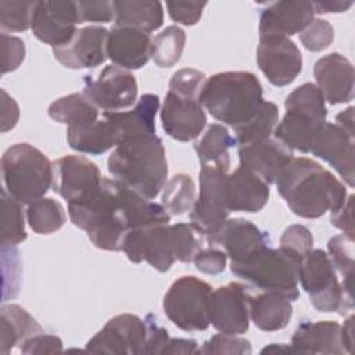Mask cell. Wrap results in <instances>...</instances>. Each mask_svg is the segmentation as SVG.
I'll return each mask as SVG.
<instances>
[{
	"label": "cell",
	"instance_id": "cell-28",
	"mask_svg": "<svg viewBox=\"0 0 355 355\" xmlns=\"http://www.w3.org/2000/svg\"><path fill=\"white\" fill-rule=\"evenodd\" d=\"M293 315L291 300L280 293H252L250 298V319L262 331L284 329Z\"/></svg>",
	"mask_w": 355,
	"mask_h": 355
},
{
	"label": "cell",
	"instance_id": "cell-5",
	"mask_svg": "<svg viewBox=\"0 0 355 355\" xmlns=\"http://www.w3.org/2000/svg\"><path fill=\"white\" fill-rule=\"evenodd\" d=\"M302 258L279 247L266 245L250 257L230 262V270L258 291H273L298 300V277Z\"/></svg>",
	"mask_w": 355,
	"mask_h": 355
},
{
	"label": "cell",
	"instance_id": "cell-8",
	"mask_svg": "<svg viewBox=\"0 0 355 355\" xmlns=\"http://www.w3.org/2000/svg\"><path fill=\"white\" fill-rule=\"evenodd\" d=\"M298 282L319 312L344 316L354 308V295L343 288L329 255L320 248H312L302 258Z\"/></svg>",
	"mask_w": 355,
	"mask_h": 355
},
{
	"label": "cell",
	"instance_id": "cell-20",
	"mask_svg": "<svg viewBox=\"0 0 355 355\" xmlns=\"http://www.w3.org/2000/svg\"><path fill=\"white\" fill-rule=\"evenodd\" d=\"M207 243L222 248L230 258V262H237L270 245V237L252 222L243 218H233L227 219L214 236L208 237Z\"/></svg>",
	"mask_w": 355,
	"mask_h": 355
},
{
	"label": "cell",
	"instance_id": "cell-26",
	"mask_svg": "<svg viewBox=\"0 0 355 355\" xmlns=\"http://www.w3.org/2000/svg\"><path fill=\"white\" fill-rule=\"evenodd\" d=\"M151 36L130 28L114 26L108 31L107 57L123 69H140L151 57Z\"/></svg>",
	"mask_w": 355,
	"mask_h": 355
},
{
	"label": "cell",
	"instance_id": "cell-30",
	"mask_svg": "<svg viewBox=\"0 0 355 355\" xmlns=\"http://www.w3.org/2000/svg\"><path fill=\"white\" fill-rule=\"evenodd\" d=\"M112 3L115 11V26L150 33L159 29L164 22V10L159 1L116 0Z\"/></svg>",
	"mask_w": 355,
	"mask_h": 355
},
{
	"label": "cell",
	"instance_id": "cell-39",
	"mask_svg": "<svg viewBox=\"0 0 355 355\" xmlns=\"http://www.w3.org/2000/svg\"><path fill=\"white\" fill-rule=\"evenodd\" d=\"M329 258L336 272L343 277V288L352 295L354 288V240L345 234L333 236L327 243Z\"/></svg>",
	"mask_w": 355,
	"mask_h": 355
},
{
	"label": "cell",
	"instance_id": "cell-44",
	"mask_svg": "<svg viewBox=\"0 0 355 355\" xmlns=\"http://www.w3.org/2000/svg\"><path fill=\"white\" fill-rule=\"evenodd\" d=\"M207 80L204 72L194 68H183L176 71L169 80V90L183 96L200 98V93Z\"/></svg>",
	"mask_w": 355,
	"mask_h": 355
},
{
	"label": "cell",
	"instance_id": "cell-18",
	"mask_svg": "<svg viewBox=\"0 0 355 355\" xmlns=\"http://www.w3.org/2000/svg\"><path fill=\"white\" fill-rule=\"evenodd\" d=\"M108 31L100 25H89L78 29L72 39L53 49L55 60L69 69H86L101 65L105 58Z\"/></svg>",
	"mask_w": 355,
	"mask_h": 355
},
{
	"label": "cell",
	"instance_id": "cell-36",
	"mask_svg": "<svg viewBox=\"0 0 355 355\" xmlns=\"http://www.w3.org/2000/svg\"><path fill=\"white\" fill-rule=\"evenodd\" d=\"M194 201L196 184L189 175L178 173L166 180L162 189L161 205L168 211L169 215L178 216L191 211Z\"/></svg>",
	"mask_w": 355,
	"mask_h": 355
},
{
	"label": "cell",
	"instance_id": "cell-11",
	"mask_svg": "<svg viewBox=\"0 0 355 355\" xmlns=\"http://www.w3.org/2000/svg\"><path fill=\"white\" fill-rule=\"evenodd\" d=\"M229 171L218 166H201L200 194L190 212V223L205 237L214 236L229 219L225 200V180Z\"/></svg>",
	"mask_w": 355,
	"mask_h": 355
},
{
	"label": "cell",
	"instance_id": "cell-54",
	"mask_svg": "<svg viewBox=\"0 0 355 355\" xmlns=\"http://www.w3.org/2000/svg\"><path fill=\"white\" fill-rule=\"evenodd\" d=\"M162 354H200V348L193 338H169Z\"/></svg>",
	"mask_w": 355,
	"mask_h": 355
},
{
	"label": "cell",
	"instance_id": "cell-1",
	"mask_svg": "<svg viewBox=\"0 0 355 355\" xmlns=\"http://www.w3.org/2000/svg\"><path fill=\"white\" fill-rule=\"evenodd\" d=\"M68 214L94 247L105 251H121L130 229L171 222L161 204L141 197L114 178H103L89 196L68 202Z\"/></svg>",
	"mask_w": 355,
	"mask_h": 355
},
{
	"label": "cell",
	"instance_id": "cell-22",
	"mask_svg": "<svg viewBox=\"0 0 355 355\" xmlns=\"http://www.w3.org/2000/svg\"><path fill=\"white\" fill-rule=\"evenodd\" d=\"M293 157V150L275 137L239 146L240 165L254 172L268 184L276 183V179Z\"/></svg>",
	"mask_w": 355,
	"mask_h": 355
},
{
	"label": "cell",
	"instance_id": "cell-56",
	"mask_svg": "<svg viewBox=\"0 0 355 355\" xmlns=\"http://www.w3.org/2000/svg\"><path fill=\"white\" fill-rule=\"evenodd\" d=\"M354 316L351 315L345 322L344 326H341V341H343V347L345 349L347 354L352 352V344H354Z\"/></svg>",
	"mask_w": 355,
	"mask_h": 355
},
{
	"label": "cell",
	"instance_id": "cell-29",
	"mask_svg": "<svg viewBox=\"0 0 355 355\" xmlns=\"http://www.w3.org/2000/svg\"><path fill=\"white\" fill-rule=\"evenodd\" d=\"M43 333V327L22 306L10 304L0 309V352L10 354L24 341Z\"/></svg>",
	"mask_w": 355,
	"mask_h": 355
},
{
	"label": "cell",
	"instance_id": "cell-7",
	"mask_svg": "<svg viewBox=\"0 0 355 355\" xmlns=\"http://www.w3.org/2000/svg\"><path fill=\"white\" fill-rule=\"evenodd\" d=\"M1 176L6 191L18 202L31 204L49 191L53 183V162L29 143H17L1 155Z\"/></svg>",
	"mask_w": 355,
	"mask_h": 355
},
{
	"label": "cell",
	"instance_id": "cell-43",
	"mask_svg": "<svg viewBox=\"0 0 355 355\" xmlns=\"http://www.w3.org/2000/svg\"><path fill=\"white\" fill-rule=\"evenodd\" d=\"M200 354H227V355H245L251 354V344L243 337L236 334L219 333L207 340L200 348Z\"/></svg>",
	"mask_w": 355,
	"mask_h": 355
},
{
	"label": "cell",
	"instance_id": "cell-9",
	"mask_svg": "<svg viewBox=\"0 0 355 355\" xmlns=\"http://www.w3.org/2000/svg\"><path fill=\"white\" fill-rule=\"evenodd\" d=\"M211 293L212 287L207 282L196 276H180L164 295V313L180 330L204 331L209 326Z\"/></svg>",
	"mask_w": 355,
	"mask_h": 355
},
{
	"label": "cell",
	"instance_id": "cell-46",
	"mask_svg": "<svg viewBox=\"0 0 355 355\" xmlns=\"http://www.w3.org/2000/svg\"><path fill=\"white\" fill-rule=\"evenodd\" d=\"M79 24L83 22H96L107 24L114 21L115 11L114 3L108 0H89V1H76Z\"/></svg>",
	"mask_w": 355,
	"mask_h": 355
},
{
	"label": "cell",
	"instance_id": "cell-23",
	"mask_svg": "<svg viewBox=\"0 0 355 355\" xmlns=\"http://www.w3.org/2000/svg\"><path fill=\"white\" fill-rule=\"evenodd\" d=\"M311 1L286 0L266 6L259 15V36H290L302 32L313 19Z\"/></svg>",
	"mask_w": 355,
	"mask_h": 355
},
{
	"label": "cell",
	"instance_id": "cell-42",
	"mask_svg": "<svg viewBox=\"0 0 355 355\" xmlns=\"http://www.w3.org/2000/svg\"><path fill=\"white\" fill-rule=\"evenodd\" d=\"M334 39V29L329 21L322 18H313L312 22L300 32V40L302 46L309 51L326 50Z\"/></svg>",
	"mask_w": 355,
	"mask_h": 355
},
{
	"label": "cell",
	"instance_id": "cell-13",
	"mask_svg": "<svg viewBox=\"0 0 355 355\" xmlns=\"http://www.w3.org/2000/svg\"><path fill=\"white\" fill-rule=\"evenodd\" d=\"M251 286L230 282L212 290L208 301L209 324L226 334H243L250 326Z\"/></svg>",
	"mask_w": 355,
	"mask_h": 355
},
{
	"label": "cell",
	"instance_id": "cell-55",
	"mask_svg": "<svg viewBox=\"0 0 355 355\" xmlns=\"http://www.w3.org/2000/svg\"><path fill=\"white\" fill-rule=\"evenodd\" d=\"M352 6V1L343 0H322L312 1L313 11L318 14H329V12H344Z\"/></svg>",
	"mask_w": 355,
	"mask_h": 355
},
{
	"label": "cell",
	"instance_id": "cell-19",
	"mask_svg": "<svg viewBox=\"0 0 355 355\" xmlns=\"http://www.w3.org/2000/svg\"><path fill=\"white\" fill-rule=\"evenodd\" d=\"M354 132L336 122H324L318 133L311 153L326 161L349 186L354 187Z\"/></svg>",
	"mask_w": 355,
	"mask_h": 355
},
{
	"label": "cell",
	"instance_id": "cell-3",
	"mask_svg": "<svg viewBox=\"0 0 355 355\" xmlns=\"http://www.w3.org/2000/svg\"><path fill=\"white\" fill-rule=\"evenodd\" d=\"M107 165L115 180L147 200H154L166 183L165 148L155 133L123 137L110 154Z\"/></svg>",
	"mask_w": 355,
	"mask_h": 355
},
{
	"label": "cell",
	"instance_id": "cell-2",
	"mask_svg": "<svg viewBox=\"0 0 355 355\" xmlns=\"http://www.w3.org/2000/svg\"><path fill=\"white\" fill-rule=\"evenodd\" d=\"M276 187L297 216L315 219L334 212L347 200V189L316 161L293 157L276 179Z\"/></svg>",
	"mask_w": 355,
	"mask_h": 355
},
{
	"label": "cell",
	"instance_id": "cell-58",
	"mask_svg": "<svg viewBox=\"0 0 355 355\" xmlns=\"http://www.w3.org/2000/svg\"><path fill=\"white\" fill-rule=\"evenodd\" d=\"M265 352H291V347L288 345H276V344H270L269 347H265L261 354H265Z\"/></svg>",
	"mask_w": 355,
	"mask_h": 355
},
{
	"label": "cell",
	"instance_id": "cell-52",
	"mask_svg": "<svg viewBox=\"0 0 355 355\" xmlns=\"http://www.w3.org/2000/svg\"><path fill=\"white\" fill-rule=\"evenodd\" d=\"M352 211H354V196L349 194V196H347L345 202L338 209L331 212L330 222L334 227L343 230L344 232L343 234H345L347 237L354 240V215H352Z\"/></svg>",
	"mask_w": 355,
	"mask_h": 355
},
{
	"label": "cell",
	"instance_id": "cell-51",
	"mask_svg": "<svg viewBox=\"0 0 355 355\" xmlns=\"http://www.w3.org/2000/svg\"><path fill=\"white\" fill-rule=\"evenodd\" d=\"M147 323L148 329V337H147V347H146V354H162L168 340L169 334L165 327H162L157 318L153 315H147L144 319Z\"/></svg>",
	"mask_w": 355,
	"mask_h": 355
},
{
	"label": "cell",
	"instance_id": "cell-25",
	"mask_svg": "<svg viewBox=\"0 0 355 355\" xmlns=\"http://www.w3.org/2000/svg\"><path fill=\"white\" fill-rule=\"evenodd\" d=\"M122 139L123 133L121 126L108 112H103L101 119L85 125L68 126L67 129L69 147L89 155H100L116 147Z\"/></svg>",
	"mask_w": 355,
	"mask_h": 355
},
{
	"label": "cell",
	"instance_id": "cell-40",
	"mask_svg": "<svg viewBox=\"0 0 355 355\" xmlns=\"http://www.w3.org/2000/svg\"><path fill=\"white\" fill-rule=\"evenodd\" d=\"M171 234L173 243V252L176 261L191 262L196 254L205 247L207 237L191 223L171 225Z\"/></svg>",
	"mask_w": 355,
	"mask_h": 355
},
{
	"label": "cell",
	"instance_id": "cell-33",
	"mask_svg": "<svg viewBox=\"0 0 355 355\" xmlns=\"http://www.w3.org/2000/svg\"><path fill=\"white\" fill-rule=\"evenodd\" d=\"M49 116L68 126H78L98 119V108L83 94L71 93L53 101L47 110Z\"/></svg>",
	"mask_w": 355,
	"mask_h": 355
},
{
	"label": "cell",
	"instance_id": "cell-57",
	"mask_svg": "<svg viewBox=\"0 0 355 355\" xmlns=\"http://www.w3.org/2000/svg\"><path fill=\"white\" fill-rule=\"evenodd\" d=\"M334 122L348 132H354V107H348L347 110L337 114Z\"/></svg>",
	"mask_w": 355,
	"mask_h": 355
},
{
	"label": "cell",
	"instance_id": "cell-31",
	"mask_svg": "<svg viewBox=\"0 0 355 355\" xmlns=\"http://www.w3.org/2000/svg\"><path fill=\"white\" fill-rule=\"evenodd\" d=\"M237 146L236 139L229 133L227 128L220 123H211L202 137L194 143L201 166H218L229 171V150Z\"/></svg>",
	"mask_w": 355,
	"mask_h": 355
},
{
	"label": "cell",
	"instance_id": "cell-48",
	"mask_svg": "<svg viewBox=\"0 0 355 355\" xmlns=\"http://www.w3.org/2000/svg\"><path fill=\"white\" fill-rule=\"evenodd\" d=\"M205 6L207 1H166L171 19L186 26H193L200 21Z\"/></svg>",
	"mask_w": 355,
	"mask_h": 355
},
{
	"label": "cell",
	"instance_id": "cell-38",
	"mask_svg": "<svg viewBox=\"0 0 355 355\" xmlns=\"http://www.w3.org/2000/svg\"><path fill=\"white\" fill-rule=\"evenodd\" d=\"M1 247H12L26 239L22 204L12 198L6 189L1 190Z\"/></svg>",
	"mask_w": 355,
	"mask_h": 355
},
{
	"label": "cell",
	"instance_id": "cell-49",
	"mask_svg": "<svg viewBox=\"0 0 355 355\" xmlns=\"http://www.w3.org/2000/svg\"><path fill=\"white\" fill-rule=\"evenodd\" d=\"M1 54H3V73L15 71L25 58V44L22 39L1 33Z\"/></svg>",
	"mask_w": 355,
	"mask_h": 355
},
{
	"label": "cell",
	"instance_id": "cell-12",
	"mask_svg": "<svg viewBox=\"0 0 355 355\" xmlns=\"http://www.w3.org/2000/svg\"><path fill=\"white\" fill-rule=\"evenodd\" d=\"M148 329L146 320L132 313H121L111 318L105 326L93 336L86 351L112 355H144Z\"/></svg>",
	"mask_w": 355,
	"mask_h": 355
},
{
	"label": "cell",
	"instance_id": "cell-34",
	"mask_svg": "<svg viewBox=\"0 0 355 355\" xmlns=\"http://www.w3.org/2000/svg\"><path fill=\"white\" fill-rule=\"evenodd\" d=\"M279 121V108L272 101H263L257 114L244 125L233 129L239 146L252 144L270 137Z\"/></svg>",
	"mask_w": 355,
	"mask_h": 355
},
{
	"label": "cell",
	"instance_id": "cell-24",
	"mask_svg": "<svg viewBox=\"0 0 355 355\" xmlns=\"http://www.w3.org/2000/svg\"><path fill=\"white\" fill-rule=\"evenodd\" d=\"M225 200L229 212H258L269 200V184L239 165L225 180Z\"/></svg>",
	"mask_w": 355,
	"mask_h": 355
},
{
	"label": "cell",
	"instance_id": "cell-15",
	"mask_svg": "<svg viewBox=\"0 0 355 355\" xmlns=\"http://www.w3.org/2000/svg\"><path fill=\"white\" fill-rule=\"evenodd\" d=\"M79 24L76 1L44 0L36 1L31 29L36 39L53 49L67 44Z\"/></svg>",
	"mask_w": 355,
	"mask_h": 355
},
{
	"label": "cell",
	"instance_id": "cell-37",
	"mask_svg": "<svg viewBox=\"0 0 355 355\" xmlns=\"http://www.w3.org/2000/svg\"><path fill=\"white\" fill-rule=\"evenodd\" d=\"M184 44V31L176 25L166 26L151 40V58L161 68L173 67L180 60Z\"/></svg>",
	"mask_w": 355,
	"mask_h": 355
},
{
	"label": "cell",
	"instance_id": "cell-16",
	"mask_svg": "<svg viewBox=\"0 0 355 355\" xmlns=\"http://www.w3.org/2000/svg\"><path fill=\"white\" fill-rule=\"evenodd\" d=\"M159 118L164 132L178 141L197 139L207 125V115L198 97L171 90L165 94Z\"/></svg>",
	"mask_w": 355,
	"mask_h": 355
},
{
	"label": "cell",
	"instance_id": "cell-4",
	"mask_svg": "<svg viewBox=\"0 0 355 355\" xmlns=\"http://www.w3.org/2000/svg\"><path fill=\"white\" fill-rule=\"evenodd\" d=\"M263 101L259 79L247 71L215 73L207 78L200 93L202 108L233 129L250 121Z\"/></svg>",
	"mask_w": 355,
	"mask_h": 355
},
{
	"label": "cell",
	"instance_id": "cell-35",
	"mask_svg": "<svg viewBox=\"0 0 355 355\" xmlns=\"http://www.w3.org/2000/svg\"><path fill=\"white\" fill-rule=\"evenodd\" d=\"M26 220L35 233L51 234L64 226L67 215L58 201L50 197H42L28 204Z\"/></svg>",
	"mask_w": 355,
	"mask_h": 355
},
{
	"label": "cell",
	"instance_id": "cell-27",
	"mask_svg": "<svg viewBox=\"0 0 355 355\" xmlns=\"http://www.w3.org/2000/svg\"><path fill=\"white\" fill-rule=\"evenodd\" d=\"M293 354L341 355L345 352L341 341V326L333 320L301 322L291 337Z\"/></svg>",
	"mask_w": 355,
	"mask_h": 355
},
{
	"label": "cell",
	"instance_id": "cell-21",
	"mask_svg": "<svg viewBox=\"0 0 355 355\" xmlns=\"http://www.w3.org/2000/svg\"><path fill=\"white\" fill-rule=\"evenodd\" d=\"M313 76L316 87L329 104H344L354 98V67L340 53L319 58L313 65Z\"/></svg>",
	"mask_w": 355,
	"mask_h": 355
},
{
	"label": "cell",
	"instance_id": "cell-53",
	"mask_svg": "<svg viewBox=\"0 0 355 355\" xmlns=\"http://www.w3.org/2000/svg\"><path fill=\"white\" fill-rule=\"evenodd\" d=\"M19 118V108L14 98L1 89V132L12 129Z\"/></svg>",
	"mask_w": 355,
	"mask_h": 355
},
{
	"label": "cell",
	"instance_id": "cell-17",
	"mask_svg": "<svg viewBox=\"0 0 355 355\" xmlns=\"http://www.w3.org/2000/svg\"><path fill=\"white\" fill-rule=\"evenodd\" d=\"M103 176L98 166L83 155L68 154L53 162V190L68 202L78 201L97 189Z\"/></svg>",
	"mask_w": 355,
	"mask_h": 355
},
{
	"label": "cell",
	"instance_id": "cell-32",
	"mask_svg": "<svg viewBox=\"0 0 355 355\" xmlns=\"http://www.w3.org/2000/svg\"><path fill=\"white\" fill-rule=\"evenodd\" d=\"M159 110V97L153 93L143 94L129 111L108 112L121 126L123 137L132 135L155 133V115Z\"/></svg>",
	"mask_w": 355,
	"mask_h": 355
},
{
	"label": "cell",
	"instance_id": "cell-45",
	"mask_svg": "<svg viewBox=\"0 0 355 355\" xmlns=\"http://www.w3.org/2000/svg\"><path fill=\"white\" fill-rule=\"evenodd\" d=\"M280 247L304 258L313 247V236L306 226L291 225L283 232Z\"/></svg>",
	"mask_w": 355,
	"mask_h": 355
},
{
	"label": "cell",
	"instance_id": "cell-50",
	"mask_svg": "<svg viewBox=\"0 0 355 355\" xmlns=\"http://www.w3.org/2000/svg\"><path fill=\"white\" fill-rule=\"evenodd\" d=\"M21 354H54L62 351V341L53 334L39 333L21 344L17 349Z\"/></svg>",
	"mask_w": 355,
	"mask_h": 355
},
{
	"label": "cell",
	"instance_id": "cell-6",
	"mask_svg": "<svg viewBox=\"0 0 355 355\" xmlns=\"http://www.w3.org/2000/svg\"><path fill=\"white\" fill-rule=\"evenodd\" d=\"M284 107L286 114L275 128V139L290 150L311 153L327 116L320 90L313 83H302L286 97Z\"/></svg>",
	"mask_w": 355,
	"mask_h": 355
},
{
	"label": "cell",
	"instance_id": "cell-10",
	"mask_svg": "<svg viewBox=\"0 0 355 355\" xmlns=\"http://www.w3.org/2000/svg\"><path fill=\"white\" fill-rule=\"evenodd\" d=\"M82 93L103 112H121L137 103V82L128 69L112 64L97 76H83Z\"/></svg>",
	"mask_w": 355,
	"mask_h": 355
},
{
	"label": "cell",
	"instance_id": "cell-47",
	"mask_svg": "<svg viewBox=\"0 0 355 355\" xmlns=\"http://www.w3.org/2000/svg\"><path fill=\"white\" fill-rule=\"evenodd\" d=\"M197 270L207 275H219L225 270L227 255L226 252L215 245L202 247L193 259Z\"/></svg>",
	"mask_w": 355,
	"mask_h": 355
},
{
	"label": "cell",
	"instance_id": "cell-41",
	"mask_svg": "<svg viewBox=\"0 0 355 355\" xmlns=\"http://www.w3.org/2000/svg\"><path fill=\"white\" fill-rule=\"evenodd\" d=\"M36 1H0V25L4 31L22 32L31 28Z\"/></svg>",
	"mask_w": 355,
	"mask_h": 355
},
{
	"label": "cell",
	"instance_id": "cell-14",
	"mask_svg": "<svg viewBox=\"0 0 355 355\" xmlns=\"http://www.w3.org/2000/svg\"><path fill=\"white\" fill-rule=\"evenodd\" d=\"M257 64L275 86H287L302 69V55L297 44L287 36H259Z\"/></svg>",
	"mask_w": 355,
	"mask_h": 355
}]
</instances>
